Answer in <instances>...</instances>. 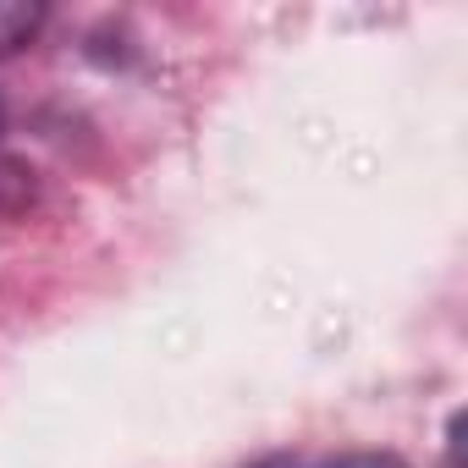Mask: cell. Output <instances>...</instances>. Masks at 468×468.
Masks as SVG:
<instances>
[{
    "instance_id": "cell-1",
    "label": "cell",
    "mask_w": 468,
    "mask_h": 468,
    "mask_svg": "<svg viewBox=\"0 0 468 468\" xmlns=\"http://www.w3.org/2000/svg\"><path fill=\"white\" fill-rule=\"evenodd\" d=\"M45 23V6H23V0H0V56L28 45Z\"/></svg>"
},
{
    "instance_id": "cell-2",
    "label": "cell",
    "mask_w": 468,
    "mask_h": 468,
    "mask_svg": "<svg viewBox=\"0 0 468 468\" xmlns=\"http://www.w3.org/2000/svg\"><path fill=\"white\" fill-rule=\"evenodd\" d=\"M303 468V463H298ZM314 468H402L397 457H386V452H347V457H331V463H314Z\"/></svg>"
},
{
    "instance_id": "cell-3",
    "label": "cell",
    "mask_w": 468,
    "mask_h": 468,
    "mask_svg": "<svg viewBox=\"0 0 468 468\" xmlns=\"http://www.w3.org/2000/svg\"><path fill=\"white\" fill-rule=\"evenodd\" d=\"M260 468H298V463H260Z\"/></svg>"
}]
</instances>
